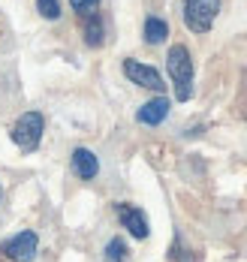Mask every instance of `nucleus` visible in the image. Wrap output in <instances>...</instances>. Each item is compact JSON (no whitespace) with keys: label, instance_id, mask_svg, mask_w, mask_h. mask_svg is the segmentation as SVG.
<instances>
[{"label":"nucleus","instance_id":"7","mask_svg":"<svg viewBox=\"0 0 247 262\" xmlns=\"http://www.w3.org/2000/svg\"><path fill=\"white\" fill-rule=\"evenodd\" d=\"M6 256H12L15 262H30L36 256V235L33 232H21V235H15L6 247Z\"/></svg>","mask_w":247,"mask_h":262},{"label":"nucleus","instance_id":"13","mask_svg":"<svg viewBox=\"0 0 247 262\" xmlns=\"http://www.w3.org/2000/svg\"><path fill=\"white\" fill-rule=\"evenodd\" d=\"M97 3H100V0H70V6H73L76 12H82V15L94 12V9H97Z\"/></svg>","mask_w":247,"mask_h":262},{"label":"nucleus","instance_id":"8","mask_svg":"<svg viewBox=\"0 0 247 262\" xmlns=\"http://www.w3.org/2000/svg\"><path fill=\"white\" fill-rule=\"evenodd\" d=\"M73 172H76L82 181H94L97 172H100V163H97V157H94V151L76 148V151H73Z\"/></svg>","mask_w":247,"mask_h":262},{"label":"nucleus","instance_id":"11","mask_svg":"<svg viewBox=\"0 0 247 262\" xmlns=\"http://www.w3.org/2000/svg\"><path fill=\"white\" fill-rule=\"evenodd\" d=\"M127 259V244L124 238H111L106 244V262H124Z\"/></svg>","mask_w":247,"mask_h":262},{"label":"nucleus","instance_id":"5","mask_svg":"<svg viewBox=\"0 0 247 262\" xmlns=\"http://www.w3.org/2000/svg\"><path fill=\"white\" fill-rule=\"evenodd\" d=\"M118 220L133 238H148V217L142 214V208H133L127 202H121L118 205Z\"/></svg>","mask_w":247,"mask_h":262},{"label":"nucleus","instance_id":"12","mask_svg":"<svg viewBox=\"0 0 247 262\" xmlns=\"http://www.w3.org/2000/svg\"><path fill=\"white\" fill-rule=\"evenodd\" d=\"M36 9H39V15L49 18V21L60 18V3H57V0H36Z\"/></svg>","mask_w":247,"mask_h":262},{"label":"nucleus","instance_id":"9","mask_svg":"<svg viewBox=\"0 0 247 262\" xmlns=\"http://www.w3.org/2000/svg\"><path fill=\"white\" fill-rule=\"evenodd\" d=\"M82 33H84V42L91 46V49H100L103 46V18L97 15V12H87L84 15V27H82Z\"/></svg>","mask_w":247,"mask_h":262},{"label":"nucleus","instance_id":"3","mask_svg":"<svg viewBox=\"0 0 247 262\" xmlns=\"http://www.w3.org/2000/svg\"><path fill=\"white\" fill-rule=\"evenodd\" d=\"M42 127H46L42 115H39V112H28V115H21V118L15 121V127H12V142H15L21 151H33V148L39 145V139H42Z\"/></svg>","mask_w":247,"mask_h":262},{"label":"nucleus","instance_id":"10","mask_svg":"<svg viewBox=\"0 0 247 262\" xmlns=\"http://www.w3.org/2000/svg\"><path fill=\"white\" fill-rule=\"evenodd\" d=\"M166 36H169V25H166L163 18H157V15L145 18V42L148 46H160Z\"/></svg>","mask_w":247,"mask_h":262},{"label":"nucleus","instance_id":"1","mask_svg":"<svg viewBox=\"0 0 247 262\" xmlns=\"http://www.w3.org/2000/svg\"><path fill=\"white\" fill-rule=\"evenodd\" d=\"M166 70L172 76L175 84V100L187 103L193 94V57L187 52V46H172L166 54Z\"/></svg>","mask_w":247,"mask_h":262},{"label":"nucleus","instance_id":"4","mask_svg":"<svg viewBox=\"0 0 247 262\" xmlns=\"http://www.w3.org/2000/svg\"><path fill=\"white\" fill-rule=\"evenodd\" d=\"M124 76L139 84V88H148V91H154V94H163L166 84H163V76L154 70V67H148V63H142L136 57H127L124 60Z\"/></svg>","mask_w":247,"mask_h":262},{"label":"nucleus","instance_id":"2","mask_svg":"<svg viewBox=\"0 0 247 262\" xmlns=\"http://www.w3.org/2000/svg\"><path fill=\"white\" fill-rule=\"evenodd\" d=\"M220 12V0H184V25L193 33H208Z\"/></svg>","mask_w":247,"mask_h":262},{"label":"nucleus","instance_id":"6","mask_svg":"<svg viewBox=\"0 0 247 262\" xmlns=\"http://www.w3.org/2000/svg\"><path fill=\"white\" fill-rule=\"evenodd\" d=\"M166 115H169V100H166L163 94H157L154 100H148V103H145V105L136 112L139 124H148V127H157V124H163Z\"/></svg>","mask_w":247,"mask_h":262}]
</instances>
